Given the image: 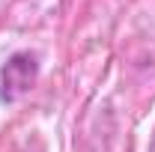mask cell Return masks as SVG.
<instances>
[{"mask_svg": "<svg viewBox=\"0 0 155 152\" xmlns=\"http://www.w3.org/2000/svg\"><path fill=\"white\" fill-rule=\"evenodd\" d=\"M36 57L33 54H15V57H9V63L3 66V98L6 101H15L18 95L30 93L33 90V84H36Z\"/></svg>", "mask_w": 155, "mask_h": 152, "instance_id": "1", "label": "cell"}]
</instances>
